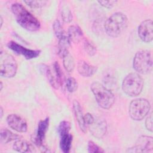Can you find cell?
<instances>
[{"instance_id": "cell-1", "label": "cell", "mask_w": 153, "mask_h": 153, "mask_svg": "<svg viewBox=\"0 0 153 153\" xmlns=\"http://www.w3.org/2000/svg\"><path fill=\"white\" fill-rule=\"evenodd\" d=\"M11 10L17 22L23 28L32 32L39 29L41 24L39 20L21 4H13Z\"/></svg>"}, {"instance_id": "cell-2", "label": "cell", "mask_w": 153, "mask_h": 153, "mask_svg": "<svg viewBox=\"0 0 153 153\" xmlns=\"http://www.w3.org/2000/svg\"><path fill=\"white\" fill-rule=\"evenodd\" d=\"M127 16L120 12L112 14L105 22L104 28L106 34L113 38L120 36L128 26Z\"/></svg>"}, {"instance_id": "cell-3", "label": "cell", "mask_w": 153, "mask_h": 153, "mask_svg": "<svg viewBox=\"0 0 153 153\" xmlns=\"http://www.w3.org/2000/svg\"><path fill=\"white\" fill-rule=\"evenodd\" d=\"M90 89L99 106L105 109L112 106L115 102V96L110 90L99 82H93Z\"/></svg>"}, {"instance_id": "cell-4", "label": "cell", "mask_w": 153, "mask_h": 153, "mask_svg": "<svg viewBox=\"0 0 153 153\" xmlns=\"http://www.w3.org/2000/svg\"><path fill=\"white\" fill-rule=\"evenodd\" d=\"M143 87V81L139 74L130 73L124 78L122 89L128 96L134 97L140 94Z\"/></svg>"}, {"instance_id": "cell-5", "label": "cell", "mask_w": 153, "mask_h": 153, "mask_svg": "<svg viewBox=\"0 0 153 153\" xmlns=\"http://www.w3.org/2000/svg\"><path fill=\"white\" fill-rule=\"evenodd\" d=\"M133 66L137 74H148L151 72L152 69L151 52L146 50L137 51L133 58Z\"/></svg>"}, {"instance_id": "cell-6", "label": "cell", "mask_w": 153, "mask_h": 153, "mask_svg": "<svg viewBox=\"0 0 153 153\" xmlns=\"http://www.w3.org/2000/svg\"><path fill=\"white\" fill-rule=\"evenodd\" d=\"M151 109L149 102L143 98L133 100L128 107V114L130 118L134 121L143 120L149 113Z\"/></svg>"}, {"instance_id": "cell-7", "label": "cell", "mask_w": 153, "mask_h": 153, "mask_svg": "<svg viewBox=\"0 0 153 153\" xmlns=\"http://www.w3.org/2000/svg\"><path fill=\"white\" fill-rule=\"evenodd\" d=\"M17 71V63L10 54L1 51L0 53V74L4 78L14 77Z\"/></svg>"}, {"instance_id": "cell-8", "label": "cell", "mask_w": 153, "mask_h": 153, "mask_svg": "<svg viewBox=\"0 0 153 153\" xmlns=\"http://www.w3.org/2000/svg\"><path fill=\"white\" fill-rule=\"evenodd\" d=\"M46 75L51 85L55 89H58L62 84V72L57 62H55L53 68L47 67Z\"/></svg>"}, {"instance_id": "cell-9", "label": "cell", "mask_w": 153, "mask_h": 153, "mask_svg": "<svg viewBox=\"0 0 153 153\" xmlns=\"http://www.w3.org/2000/svg\"><path fill=\"white\" fill-rule=\"evenodd\" d=\"M153 149V138L152 136H141L136 140L132 148L128 149L131 152H148Z\"/></svg>"}, {"instance_id": "cell-10", "label": "cell", "mask_w": 153, "mask_h": 153, "mask_svg": "<svg viewBox=\"0 0 153 153\" xmlns=\"http://www.w3.org/2000/svg\"><path fill=\"white\" fill-rule=\"evenodd\" d=\"M8 47L17 54L24 56L26 59H32L37 57L40 54L41 51L38 50H31L19 44L14 41H10L8 43Z\"/></svg>"}, {"instance_id": "cell-11", "label": "cell", "mask_w": 153, "mask_h": 153, "mask_svg": "<svg viewBox=\"0 0 153 153\" xmlns=\"http://www.w3.org/2000/svg\"><path fill=\"white\" fill-rule=\"evenodd\" d=\"M137 33L140 39L146 43L153 39V22L150 19L143 21L139 26Z\"/></svg>"}, {"instance_id": "cell-12", "label": "cell", "mask_w": 153, "mask_h": 153, "mask_svg": "<svg viewBox=\"0 0 153 153\" xmlns=\"http://www.w3.org/2000/svg\"><path fill=\"white\" fill-rule=\"evenodd\" d=\"M7 123L8 126L19 133H25L27 130V125L26 121L20 116L12 114L7 117Z\"/></svg>"}, {"instance_id": "cell-13", "label": "cell", "mask_w": 153, "mask_h": 153, "mask_svg": "<svg viewBox=\"0 0 153 153\" xmlns=\"http://www.w3.org/2000/svg\"><path fill=\"white\" fill-rule=\"evenodd\" d=\"M49 126V118L41 120L38 126L36 134L33 138V143L38 146H42V142Z\"/></svg>"}, {"instance_id": "cell-14", "label": "cell", "mask_w": 153, "mask_h": 153, "mask_svg": "<svg viewBox=\"0 0 153 153\" xmlns=\"http://www.w3.org/2000/svg\"><path fill=\"white\" fill-rule=\"evenodd\" d=\"M87 128H89L90 132L94 137L100 138L106 134L107 125L105 120L98 118L95 119L94 122Z\"/></svg>"}, {"instance_id": "cell-15", "label": "cell", "mask_w": 153, "mask_h": 153, "mask_svg": "<svg viewBox=\"0 0 153 153\" xmlns=\"http://www.w3.org/2000/svg\"><path fill=\"white\" fill-rule=\"evenodd\" d=\"M72 107H73L74 112L76 120L77 121V123L78 124V126H79L80 129L84 133H86L87 128L84 123V115L82 114V109H81L79 103L77 100H74L73 102Z\"/></svg>"}, {"instance_id": "cell-16", "label": "cell", "mask_w": 153, "mask_h": 153, "mask_svg": "<svg viewBox=\"0 0 153 153\" xmlns=\"http://www.w3.org/2000/svg\"><path fill=\"white\" fill-rule=\"evenodd\" d=\"M78 73L84 77H89L93 75L97 71V68L88 64L85 61H80L78 64Z\"/></svg>"}, {"instance_id": "cell-17", "label": "cell", "mask_w": 153, "mask_h": 153, "mask_svg": "<svg viewBox=\"0 0 153 153\" xmlns=\"http://www.w3.org/2000/svg\"><path fill=\"white\" fill-rule=\"evenodd\" d=\"M60 148L61 150L65 152L68 153L70 151L72 142V136L69 132H66L60 134Z\"/></svg>"}, {"instance_id": "cell-18", "label": "cell", "mask_w": 153, "mask_h": 153, "mask_svg": "<svg viewBox=\"0 0 153 153\" xmlns=\"http://www.w3.org/2000/svg\"><path fill=\"white\" fill-rule=\"evenodd\" d=\"M13 149L19 152H33L35 151L33 145L28 142L20 139L16 140L13 146Z\"/></svg>"}, {"instance_id": "cell-19", "label": "cell", "mask_w": 153, "mask_h": 153, "mask_svg": "<svg viewBox=\"0 0 153 153\" xmlns=\"http://www.w3.org/2000/svg\"><path fill=\"white\" fill-rule=\"evenodd\" d=\"M68 36L71 41L77 43L80 41L83 34L79 27L76 25H73L69 27Z\"/></svg>"}, {"instance_id": "cell-20", "label": "cell", "mask_w": 153, "mask_h": 153, "mask_svg": "<svg viewBox=\"0 0 153 153\" xmlns=\"http://www.w3.org/2000/svg\"><path fill=\"white\" fill-rule=\"evenodd\" d=\"M61 56L63 59V63L65 69L69 72H72L75 67V62L73 57L68 50L64 51Z\"/></svg>"}, {"instance_id": "cell-21", "label": "cell", "mask_w": 153, "mask_h": 153, "mask_svg": "<svg viewBox=\"0 0 153 153\" xmlns=\"http://www.w3.org/2000/svg\"><path fill=\"white\" fill-rule=\"evenodd\" d=\"M1 142L2 143H7L12 140H17L20 137L19 136L14 134L11 131L8 130L7 128H3L1 130Z\"/></svg>"}, {"instance_id": "cell-22", "label": "cell", "mask_w": 153, "mask_h": 153, "mask_svg": "<svg viewBox=\"0 0 153 153\" xmlns=\"http://www.w3.org/2000/svg\"><path fill=\"white\" fill-rule=\"evenodd\" d=\"M61 15L63 20L66 23H69L72 20V13L67 5H63L61 10Z\"/></svg>"}, {"instance_id": "cell-23", "label": "cell", "mask_w": 153, "mask_h": 153, "mask_svg": "<svg viewBox=\"0 0 153 153\" xmlns=\"http://www.w3.org/2000/svg\"><path fill=\"white\" fill-rule=\"evenodd\" d=\"M53 30L54 32V33L56 37L59 39L65 35V31L63 29V27H62V25L58 20H56L54 22L53 25Z\"/></svg>"}, {"instance_id": "cell-24", "label": "cell", "mask_w": 153, "mask_h": 153, "mask_svg": "<svg viewBox=\"0 0 153 153\" xmlns=\"http://www.w3.org/2000/svg\"><path fill=\"white\" fill-rule=\"evenodd\" d=\"M66 87L70 93L75 91L78 88V82L76 80L72 77L68 78L66 81Z\"/></svg>"}, {"instance_id": "cell-25", "label": "cell", "mask_w": 153, "mask_h": 153, "mask_svg": "<svg viewBox=\"0 0 153 153\" xmlns=\"http://www.w3.org/2000/svg\"><path fill=\"white\" fill-rule=\"evenodd\" d=\"M84 49L86 51V53L91 56H94L96 53V47L92 44L90 42H89L87 40H85L84 44Z\"/></svg>"}, {"instance_id": "cell-26", "label": "cell", "mask_w": 153, "mask_h": 153, "mask_svg": "<svg viewBox=\"0 0 153 153\" xmlns=\"http://www.w3.org/2000/svg\"><path fill=\"white\" fill-rule=\"evenodd\" d=\"M71 128V124L68 121H63L59 124V126L58 127V132L59 134L66 132H69Z\"/></svg>"}, {"instance_id": "cell-27", "label": "cell", "mask_w": 153, "mask_h": 153, "mask_svg": "<svg viewBox=\"0 0 153 153\" xmlns=\"http://www.w3.org/2000/svg\"><path fill=\"white\" fill-rule=\"evenodd\" d=\"M88 151L91 153H97V152H103V150L100 147L96 145L93 141H89L88 143Z\"/></svg>"}, {"instance_id": "cell-28", "label": "cell", "mask_w": 153, "mask_h": 153, "mask_svg": "<svg viewBox=\"0 0 153 153\" xmlns=\"http://www.w3.org/2000/svg\"><path fill=\"white\" fill-rule=\"evenodd\" d=\"M25 2L32 8H41L46 4V1H25Z\"/></svg>"}, {"instance_id": "cell-29", "label": "cell", "mask_w": 153, "mask_h": 153, "mask_svg": "<svg viewBox=\"0 0 153 153\" xmlns=\"http://www.w3.org/2000/svg\"><path fill=\"white\" fill-rule=\"evenodd\" d=\"M97 2L100 5L108 9L113 7L117 2V1H98Z\"/></svg>"}, {"instance_id": "cell-30", "label": "cell", "mask_w": 153, "mask_h": 153, "mask_svg": "<svg viewBox=\"0 0 153 153\" xmlns=\"http://www.w3.org/2000/svg\"><path fill=\"white\" fill-rule=\"evenodd\" d=\"M94 120L95 118L90 113H87L84 115V121L87 128L88 126L91 125L94 122Z\"/></svg>"}, {"instance_id": "cell-31", "label": "cell", "mask_w": 153, "mask_h": 153, "mask_svg": "<svg viewBox=\"0 0 153 153\" xmlns=\"http://www.w3.org/2000/svg\"><path fill=\"white\" fill-rule=\"evenodd\" d=\"M145 127L146 129L151 132L152 131L153 126H152V113L149 114V115L146 118L145 120Z\"/></svg>"}, {"instance_id": "cell-32", "label": "cell", "mask_w": 153, "mask_h": 153, "mask_svg": "<svg viewBox=\"0 0 153 153\" xmlns=\"http://www.w3.org/2000/svg\"><path fill=\"white\" fill-rule=\"evenodd\" d=\"M0 112H1V114H0L1 118H2V117L3 116V109H2V107H1V108H0Z\"/></svg>"}, {"instance_id": "cell-33", "label": "cell", "mask_w": 153, "mask_h": 153, "mask_svg": "<svg viewBox=\"0 0 153 153\" xmlns=\"http://www.w3.org/2000/svg\"><path fill=\"white\" fill-rule=\"evenodd\" d=\"M0 20H1V23H0V24H1V28L2 27V25H3V19H2V16H1V17H0Z\"/></svg>"}, {"instance_id": "cell-34", "label": "cell", "mask_w": 153, "mask_h": 153, "mask_svg": "<svg viewBox=\"0 0 153 153\" xmlns=\"http://www.w3.org/2000/svg\"><path fill=\"white\" fill-rule=\"evenodd\" d=\"M0 87H1V88H0V90L1 91V90H2V88H3V85H2V81H1V82H0Z\"/></svg>"}]
</instances>
